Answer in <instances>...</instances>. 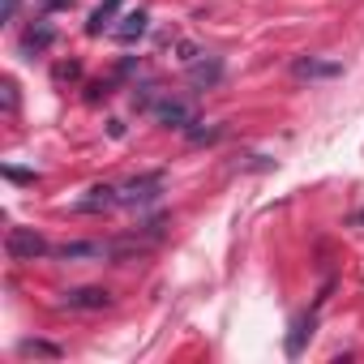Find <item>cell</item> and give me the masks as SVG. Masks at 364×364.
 Returning a JSON list of instances; mask_svg holds the SVG:
<instances>
[{"label":"cell","instance_id":"6da1fadb","mask_svg":"<svg viewBox=\"0 0 364 364\" xmlns=\"http://www.w3.org/2000/svg\"><path fill=\"white\" fill-rule=\"evenodd\" d=\"M5 253H9V262H39V257H52V245L35 228H9Z\"/></svg>","mask_w":364,"mask_h":364},{"label":"cell","instance_id":"7a4b0ae2","mask_svg":"<svg viewBox=\"0 0 364 364\" xmlns=\"http://www.w3.org/2000/svg\"><path fill=\"white\" fill-rule=\"evenodd\" d=\"M159 193H163V176L146 171V176H133L129 185L120 189V206H150Z\"/></svg>","mask_w":364,"mask_h":364},{"label":"cell","instance_id":"3957f363","mask_svg":"<svg viewBox=\"0 0 364 364\" xmlns=\"http://www.w3.org/2000/svg\"><path fill=\"white\" fill-rule=\"evenodd\" d=\"M146 107H150V116H154L159 124H167V129H189V124H198V120H193V107L180 103V99H150Z\"/></svg>","mask_w":364,"mask_h":364},{"label":"cell","instance_id":"277c9868","mask_svg":"<svg viewBox=\"0 0 364 364\" xmlns=\"http://www.w3.org/2000/svg\"><path fill=\"white\" fill-rule=\"evenodd\" d=\"M60 304L73 313H99V309H112V291L107 287H73L60 296Z\"/></svg>","mask_w":364,"mask_h":364},{"label":"cell","instance_id":"5b68a950","mask_svg":"<svg viewBox=\"0 0 364 364\" xmlns=\"http://www.w3.org/2000/svg\"><path fill=\"white\" fill-rule=\"evenodd\" d=\"M112 206H120V189H112V185H95L90 198L73 202L77 215H99V210H112Z\"/></svg>","mask_w":364,"mask_h":364},{"label":"cell","instance_id":"8992f818","mask_svg":"<svg viewBox=\"0 0 364 364\" xmlns=\"http://www.w3.org/2000/svg\"><path fill=\"white\" fill-rule=\"evenodd\" d=\"M291 73H296V77H309V82H321V77H338V73H343V65H338V60H317V56H300V60L291 65Z\"/></svg>","mask_w":364,"mask_h":364},{"label":"cell","instance_id":"52a82bcc","mask_svg":"<svg viewBox=\"0 0 364 364\" xmlns=\"http://www.w3.org/2000/svg\"><path fill=\"white\" fill-rule=\"evenodd\" d=\"M52 43H56V31H52L48 22H35V26L22 35V52H26V56H43Z\"/></svg>","mask_w":364,"mask_h":364},{"label":"cell","instance_id":"ba28073f","mask_svg":"<svg viewBox=\"0 0 364 364\" xmlns=\"http://www.w3.org/2000/svg\"><path fill=\"white\" fill-rule=\"evenodd\" d=\"M146 26H150V14H146V9H133V14H124V22H120L112 35H116L120 43H133V39L146 35Z\"/></svg>","mask_w":364,"mask_h":364},{"label":"cell","instance_id":"9c48e42d","mask_svg":"<svg viewBox=\"0 0 364 364\" xmlns=\"http://www.w3.org/2000/svg\"><path fill=\"white\" fill-rule=\"evenodd\" d=\"M116 9H120V0H103V5L90 14V22H86V31L90 35H103L107 26H112V18H116Z\"/></svg>","mask_w":364,"mask_h":364},{"label":"cell","instance_id":"30bf717a","mask_svg":"<svg viewBox=\"0 0 364 364\" xmlns=\"http://www.w3.org/2000/svg\"><path fill=\"white\" fill-rule=\"evenodd\" d=\"M18 351L22 355H43V360H60V347L43 343V338H26V343H18Z\"/></svg>","mask_w":364,"mask_h":364},{"label":"cell","instance_id":"8fae6325","mask_svg":"<svg viewBox=\"0 0 364 364\" xmlns=\"http://www.w3.org/2000/svg\"><path fill=\"white\" fill-rule=\"evenodd\" d=\"M9 180H18V185H35V171H18V167H5Z\"/></svg>","mask_w":364,"mask_h":364},{"label":"cell","instance_id":"7c38bea8","mask_svg":"<svg viewBox=\"0 0 364 364\" xmlns=\"http://www.w3.org/2000/svg\"><path fill=\"white\" fill-rule=\"evenodd\" d=\"M14 107H18V86L5 82V112H14Z\"/></svg>","mask_w":364,"mask_h":364},{"label":"cell","instance_id":"4fadbf2b","mask_svg":"<svg viewBox=\"0 0 364 364\" xmlns=\"http://www.w3.org/2000/svg\"><path fill=\"white\" fill-rule=\"evenodd\" d=\"M14 14H18V0H5V22H9Z\"/></svg>","mask_w":364,"mask_h":364},{"label":"cell","instance_id":"5bb4252c","mask_svg":"<svg viewBox=\"0 0 364 364\" xmlns=\"http://www.w3.org/2000/svg\"><path fill=\"white\" fill-rule=\"evenodd\" d=\"M65 5H73V0H48V9H65Z\"/></svg>","mask_w":364,"mask_h":364}]
</instances>
